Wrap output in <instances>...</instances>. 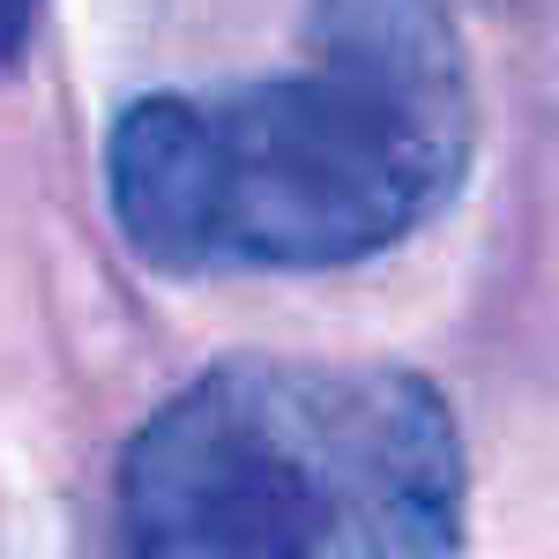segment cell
Masks as SVG:
<instances>
[{
    "instance_id": "6da1fadb",
    "label": "cell",
    "mask_w": 559,
    "mask_h": 559,
    "mask_svg": "<svg viewBox=\"0 0 559 559\" xmlns=\"http://www.w3.org/2000/svg\"><path fill=\"white\" fill-rule=\"evenodd\" d=\"M471 134V60L440 0H313L299 68L134 97L105 134V194L165 276H306L448 210Z\"/></svg>"
},
{
    "instance_id": "7a4b0ae2",
    "label": "cell",
    "mask_w": 559,
    "mask_h": 559,
    "mask_svg": "<svg viewBox=\"0 0 559 559\" xmlns=\"http://www.w3.org/2000/svg\"><path fill=\"white\" fill-rule=\"evenodd\" d=\"M448 395L373 358H216L120 455L112 559H463Z\"/></svg>"
},
{
    "instance_id": "3957f363",
    "label": "cell",
    "mask_w": 559,
    "mask_h": 559,
    "mask_svg": "<svg viewBox=\"0 0 559 559\" xmlns=\"http://www.w3.org/2000/svg\"><path fill=\"white\" fill-rule=\"evenodd\" d=\"M31 31H38V0H0V75L31 52Z\"/></svg>"
}]
</instances>
